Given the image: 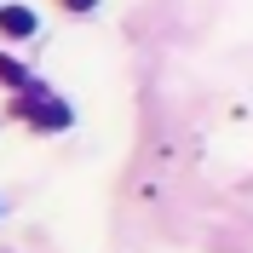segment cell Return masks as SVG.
<instances>
[{
	"mask_svg": "<svg viewBox=\"0 0 253 253\" xmlns=\"http://www.w3.org/2000/svg\"><path fill=\"white\" fill-rule=\"evenodd\" d=\"M17 115H23V121H35L41 132H58V126H69V104H58V98H41V86H23V98H17Z\"/></svg>",
	"mask_w": 253,
	"mask_h": 253,
	"instance_id": "1",
	"label": "cell"
},
{
	"mask_svg": "<svg viewBox=\"0 0 253 253\" xmlns=\"http://www.w3.org/2000/svg\"><path fill=\"white\" fill-rule=\"evenodd\" d=\"M0 35L29 41V35H35V12H29V6H0Z\"/></svg>",
	"mask_w": 253,
	"mask_h": 253,
	"instance_id": "2",
	"label": "cell"
},
{
	"mask_svg": "<svg viewBox=\"0 0 253 253\" xmlns=\"http://www.w3.org/2000/svg\"><path fill=\"white\" fill-rule=\"evenodd\" d=\"M0 81H12V86H35L29 69H23V63H12V58H0Z\"/></svg>",
	"mask_w": 253,
	"mask_h": 253,
	"instance_id": "3",
	"label": "cell"
},
{
	"mask_svg": "<svg viewBox=\"0 0 253 253\" xmlns=\"http://www.w3.org/2000/svg\"><path fill=\"white\" fill-rule=\"evenodd\" d=\"M63 6H75V12H86V6H92V0H63Z\"/></svg>",
	"mask_w": 253,
	"mask_h": 253,
	"instance_id": "4",
	"label": "cell"
}]
</instances>
